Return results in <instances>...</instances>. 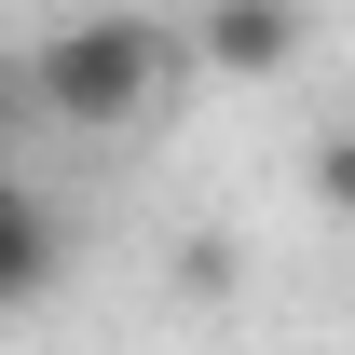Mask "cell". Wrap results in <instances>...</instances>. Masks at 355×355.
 Returning <instances> with one entry per match:
<instances>
[{"label": "cell", "instance_id": "277c9868", "mask_svg": "<svg viewBox=\"0 0 355 355\" xmlns=\"http://www.w3.org/2000/svg\"><path fill=\"white\" fill-rule=\"evenodd\" d=\"M314 205L355 232V123H328V137H314Z\"/></svg>", "mask_w": 355, "mask_h": 355}, {"label": "cell", "instance_id": "6da1fadb", "mask_svg": "<svg viewBox=\"0 0 355 355\" xmlns=\"http://www.w3.org/2000/svg\"><path fill=\"white\" fill-rule=\"evenodd\" d=\"M28 96H42L69 137H123L137 110L164 96V28L123 14V0H110V14H69V28L42 42V69H28Z\"/></svg>", "mask_w": 355, "mask_h": 355}, {"label": "cell", "instance_id": "7a4b0ae2", "mask_svg": "<svg viewBox=\"0 0 355 355\" xmlns=\"http://www.w3.org/2000/svg\"><path fill=\"white\" fill-rule=\"evenodd\" d=\"M178 55L219 69V83H287V69L314 55V14L301 0H205V14L178 28Z\"/></svg>", "mask_w": 355, "mask_h": 355}, {"label": "cell", "instance_id": "3957f363", "mask_svg": "<svg viewBox=\"0 0 355 355\" xmlns=\"http://www.w3.org/2000/svg\"><path fill=\"white\" fill-rule=\"evenodd\" d=\"M55 260H69V246H55V205L14 178V150H0V314H14V301H42Z\"/></svg>", "mask_w": 355, "mask_h": 355}]
</instances>
